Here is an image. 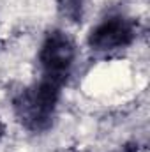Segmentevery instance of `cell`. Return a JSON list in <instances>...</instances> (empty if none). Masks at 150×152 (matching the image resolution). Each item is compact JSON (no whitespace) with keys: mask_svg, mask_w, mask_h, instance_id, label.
<instances>
[{"mask_svg":"<svg viewBox=\"0 0 150 152\" xmlns=\"http://www.w3.org/2000/svg\"><path fill=\"white\" fill-rule=\"evenodd\" d=\"M2 133H4V126H2V122H0V136H2Z\"/></svg>","mask_w":150,"mask_h":152,"instance_id":"cell-4","label":"cell"},{"mask_svg":"<svg viewBox=\"0 0 150 152\" xmlns=\"http://www.w3.org/2000/svg\"><path fill=\"white\" fill-rule=\"evenodd\" d=\"M62 85L42 78L34 87L23 90L14 103L16 115L30 131H44L51 126Z\"/></svg>","mask_w":150,"mask_h":152,"instance_id":"cell-1","label":"cell"},{"mask_svg":"<svg viewBox=\"0 0 150 152\" xmlns=\"http://www.w3.org/2000/svg\"><path fill=\"white\" fill-rule=\"evenodd\" d=\"M76 57V48L71 37L60 30L48 34L39 51V62L42 78H48L58 85H64Z\"/></svg>","mask_w":150,"mask_h":152,"instance_id":"cell-2","label":"cell"},{"mask_svg":"<svg viewBox=\"0 0 150 152\" xmlns=\"http://www.w3.org/2000/svg\"><path fill=\"white\" fill-rule=\"evenodd\" d=\"M134 39V28L129 20L115 16L101 21L92 28L88 36V44L97 51H111L131 44Z\"/></svg>","mask_w":150,"mask_h":152,"instance_id":"cell-3","label":"cell"}]
</instances>
